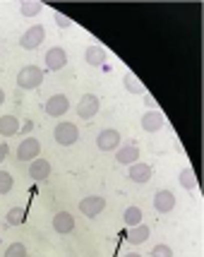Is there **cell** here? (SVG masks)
<instances>
[{
	"instance_id": "20",
	"label": "cell",
	"mask_w": 204,
	"mask_h": 257,
	"mask_svg": "<svg viewBox=\"0 0 204 257\" xmlns=\"http://www.w3.org/2000/svg\"><path fill=\"white\" fill-rule=\"evenodd\" d=\"M142 219H144V216H142V209H139V207H127V209L123 212V221H125V226H127V228L139 226V224H142Z\"/></svg>"
},
{
	"instance_id": "23",
	"label": "cell",
	"mask_w": 204,
	"mask_h": 257,
	"mask_svg": "<svg viewBox=\"0 0 204 257\" xmlns=\"http://www.w3.org/2000/svg\"><path fill=\"white\" fill-rule=\"evenodd\" d=\"M24 216H27V212H24L22 207H15V209H10V212H8V224H10V226H22L24 224Z\"/></svg>"
},
{
	"instance_id": "15",
	"label": "cell",
	"mask_w": 204,
	"mask_h": 257,
	"mask_svg": "<svg viewBox=\"0 0 204 257\" xmlns=\"http://www.w3.org/2000/svg\"><path fill=\"white\" fill-rule=\"evenodd\" d=\"M115 161L123 166H132L135 161H139V147L137 145H125L115 149Z\"/></svg>"
},
{
	"instance_id": "3",
	"label": "cell",
	"mask_w": 204,
	"mask_h": 257,
	"mask_svg": "<svg viewBox=\"0 0 204 257\" xmlns=\"http://www.w3.org/2000/svg\"><path fill=\"white\" fill-rule=\"evenodd\" d=\"M44 39H46V27L44 24H34V27H29L20 36V46H22L24 51H34V48H39V46L44 44Z\"/></svg>"
},
{
	"instance_id": "31",
	"label": "cell",
	"mask_w": 204,
	"mask_h": 257,
	"mask_svg": "<svg viewBox=\"0 0 204 257\" xmlns=\"http://www.w3.org/2000/svg\"><path fill=\"white\" fill-rule=\"evenodd\" d=\"M125 257H142V255H137V252H130V255H125Z\"/></svg>"
},
{
	"instance_id": "7",
	"label": "cell",
	"mask_w": 204,
	"mask_h": 257,
	"mask_svg": "<svg viewBox=\"0 0 204 257\" xmlns=\"http://www.w3.org/2000/svg\"><path fill=\"white\" fill-rule=\"evenodd\" d=\"M99 108H101L99 96H96V94H84L80 99V103H77V115H80L82 120H91V118L99 113Z\"/></svg>"
},
{
	"instance_id": "4",
	"label": "cell",
	"mask_w": 204,
	"mask_h": 257,
	"mask_svg": "<svg viewBox=\"0 0 204 257\" xmlns=\"http://www.w3.org/2000/svg\"><path fill=\"white\" fill-rule=\"evenodd\" d=\"M39 154H41V142L36 137H24L15 152L17 161H34V159H39Z\"/></svg>"
},
{
	"instance_id": "10",
	"label": "cell",
	"mask_w": 204,
	"mask_h": 257,
	"mask_svg": "<svg viewBox=\"0 0 204 257\" xmlns=\"http://www.w3.org/2000/svg\"><path fill=\"white\" fill-rule=\"evenodd\" d=\"M29 178L36 180V183H44V180L51 178V161L48 159H34L29 161Z\"/></svg>"
},
{
	"instance_id": "24",
	"label": "cell",
	"mask_w": 204,
	"mask_h": 257,
	"mask_svg": "<svg viewBox=\"0 0 204 257\" xmlns=\"http://www.w3.org/2000/svg\"><path fill=\"white\" fill-rule=\"evenodd\" d=\"M12 185H15L12 173H8V171H0V195H8V192L12 190Z\"/></svg>"
},
{
	"instance_id": "2",
	"label": "cell",
	"mask_w": 204,
	"mask_h": 257,
	"mask_svg": "<svg viewBox=\"0 0 204 257\" xmlns=\"http://www.w3.org/2000/svg\"><path fill=\"white\" fill-rule=\"evenodd\" d=\"M53 137L60 147H72L77 140H80V127L70 120H60V123L53 127Z\"/></svg>"
},
{
	"instance_id": "19",
	"label": "cell",
	"mask_w": 204,
	"mask_h": 257,
	"mask_svg": "<svg viewBox=\"0 0 204 257\" xmlns=\"http://www.w3.org/2000/svg\"><path fill=\"white\" fill-rule=\"evenodd\" d=\"M17 133H20V120L15 115H3L0 118V135L3 137H12Z\"/></svg>"
},
{
	"instance_id": "22",
	"label": "cell",
	"mask_w": 204,
	"mask_h": 257,
	"mask_svg": "<svg viewBox=\"0 0 204 257\" xmlns=\"http://www.w3.org/2000/svg\"><path fill=\"white\" fill-rule=\"evenodd\" d=\"M41 10H44V3H39V0H24V3H20V12L24 17H36Z\"/></svg>"
},
{
	"instance_id": "29",
	"label": "cell",
	"mask_w": 204,
	"mask_h": 257,
	"mask_svg": "<svg viewBox=\"0 0 204 257\" xmlns=\"http://www.w3.org/2000/svg\"><path fill=\"white\" fill-rule=\"evenodd\" d=\"M34 127V120H24V125H20V130H24V133H29Z\"/></svg>"
},
{
	"instance_id": "27",
	"label": "cell",
	"mask_w": 204,
	"mask_h": 257,
	"mask_svg": "<svg viewBox=\"0 0 204 257\" xmlns=\"http://www.w3.org/2000/svg\"><path fill=\"white\" fill-rule=\"evenodd\" d=\"M53 20H56V24L60 27V29H70V27H72V20L65 17L63 12H53Z\"/></svg>"
},
{
	"instance_id": "5",
	"label": "cell",
	"mask_w": 204,
	"mask_h": 257,
	"mask_svg": "<svg viewBox=\"0 0 204 257\" xmlns=\"http://www.w3.org/2000/svg\"><path fill=\"white\" fill-rule=\"evenodd\" d=\"M120 142H123V137H120V133L115 127H106V130L96 135V147L101 152H115L120 147Z\"/></svg>"
},
{
	"instance_id": "9",
	"label": "cell",
	"mask_w": 204,
	"mask_h": 257,
	"mask_svg": "<svg viewBox=\"0 0 204 257\" xmlns=\"http://www.w3.org/2000/svg\"><path fill=\"white\" fill-rule=\"evenodd\" d=\"M46 67L51 70V72H58V70H63V67L68 65V53H65V48H60V46H53V48H48L46 51Z\"/></svg>"
},
{
	"instance_id": "14",
	"label": "cell",
	"mask_w": 204,
	"mask_h": 257,
	"mask_svg": "<svg viewBox=\"0 0 204 257\" xmlns=\"http://www.w3.org/2000/svg\"><path fill=\"white\" fill-rule=\"evenodd\" d=\"M151 166L149 164H144V161H135L132 166L127 168V176H130V180L132 183H149L151 180Z\"/></svg>"
},
{
	"instance_id": "8",
	"label": "cell",
	"mask_w": 204,
	"mask_h": 257,
	"mask_svg": "<svg viewBox=\"0 0 204 257\" xmlns=\"http://www.w3.org/2000/svg\"><path fill=\"white\" fill-rule=\"evenodd\" d=\"M103 209H106V200L99 197V195H89V197L80 200V212L84 214L87 219H96Z\"/></svg>"
},
{
	"instance_id": "28",
	"label": "cell",
	"mask_w": 204,
	"mask_h": 257,
	"mask_svg": "<svg viewBox=\"0 0 204 257\" xmlns=\"http://www.w3.org/2000/svg\"><path fill=\"white\" fill-rule=\"evenodd\" d=\"M8 154H10V149H8V145L5 142H0V164L8 159Z\"/></svg>"
},
{
	"instance_id": "1",
	"label": "cell",
	"mask_w": 204,
	"mask_h": 257,
	"mask_svg": "<svg viewBox=\"0 0 204 257\" xmlns=\"http://www.w3.org/2000/svg\"><path fill=\"white\" fill-rule=\"evenodd\" d=\"M44 84V70L36 65H24L20 72H17V87L24 91L39 89Z\"/></svg>"
},
{
	"instance_id": "17",
	"label": "cell",
	"mask_w": 204,
	"mask_h": 257,
	"mask_svg": "<svg viewBox=\"0 0 204 257\" xmlns=\"http://www.w3.org/2000/svg\"><path fill=\"white\" fill-rule=\"evenodd\" d=\"M149 235H151V231H149L147 224L132 226V228H127V243H130V245H142Z\"/></svg>"
},
{
	"instance_id": "16",
	"label": "cell",
	"mask_w": 204,
	"mask_h": 257,
	"mask_svg": "<svg viewBox=\"0 0 204 257\" xmlns=\"http://www.w3.org/2000/svg\"><path fill=\"white\" fill-rule=\"evenodd\" d=\"M173 207H175V195L170 190H159L154 195V209L159 214H168L173 212Z\"/></svg>"
},
{
	"instance_id": "12",
	"label": "cell",
	"mask_w": 204,
	"mask_h": 257,
	"mask_svg": "<svg viewBox=\"0 0 204 257\" xmlns=\"http://www.w3.org/2000/svg\"><path fill=\"white\" fill-rule=\"evenodd\" d=\"M106 58H108V53H106L103 46L91 44V46H87V51H84V60H87V65H91V67H103L106 65Z\"/></svg>"
},
{
	"instance_id": "26",
	"label": "cell",
	"mask_w": 204,
	"mask_h": 257,
	"mask_svg": "<svg viewBox=\"0 0 204 257\" xmlns=\"http://www.w3.org/2000/svg\"><path fill=\"white\" fill-rule=\"evenodd\" d=\"M151 257H173V247L166 243H159V245L151 247Z\"/></svg>"
},
{
	"instance_id": "21",
	"label": "cell",
	"mask_w": 204,
	"mask_h": 257,
	"mask_svg": "<svg viewBox=\"0 0 204 257\" xmlns=\"http://www.w3.org/2000/svg\"><path fill=\"white\" fill-rule=\"evenodd\" d=\"M178 183H180L185 190H197V178H194V171L190 166L182 168L180 173H178Z\"/></svg>"
},
{
	"instance_id": "11",
	"label": "cell",
	"mask_w": 204,
	"mask_h": 257,
	"mask_svg": "<svg viewBox=\"0 0 204 257\" xmlns=\"http://www.w3.org/2000/svg\"><path fill=\"white\" fill-rule=\"evenodd\" d=\"M139 125H142L144 133H159L161 127L166 125V118H163V113L161 111H147L144 115H142Z\"/></svg>"
},
{
	"instance_id": "30",
	"label": "cell",
	"mask_w": 204,
	"mask_h": 257,
	"mask_svg": "<svg viewBox=\"0 0 204 257\" xmlns=\"http://www.w3.org/2000/svg\"><path fill=\"white\" fill-rule=\"evenodd\" d=\"M3 103H5V91L0 89V106H3Z\"/></svg>"
},
{
	"instance_id": "13",
	"label": "cell",
	"mask_w": 204,
	"mask_h": 257,
	"mask_svg": "<svg viewBox=\"0 0 204 257\" xmlns=\"http://www.w3.org/2000/svg\"><path fill=\"white\" fill-rule=\"evenodd\" d=\"M53 231L60 235H68L75 231V216L70 212H58L53 216Z\"/></svg>"
},
{
	"instance_id": "6",
	"label": "cell",
	"mask_w": 204,
	"mask_h": 257,
	"mask_svg": "<svg viewBox=\"0 0 204 257\" xmlns=\"http://www.w3.org/2000/svg\"><path fill=\"white\" fill-rule=\"evenodd\" d=\"M44 111H46V115H51V118H63V115L70 111V99L65 94H53L51 99L46 101Z\"/></svg>"
},
{
	"instance_id": "18",
	"label": "cell",
	"mask_w": 204,
	"mask_h": 257,
	"mask_svg": "<svg viewBox=\"0 0 204 257\" xmlns=\"http://www.w3.org/2000/svg\"><path fill=\"white\" fill-rule=\"evenodd\" d=\"M123 87H125L127 91H130V94H144V91H147V87L142 84V79L137 77L135 72H125Z\"/></svg>"
},
{
	"instance_id": "25",
	"label": "cell",
	"mask_w": 204,
	"mask_h": 257,
	"mask_svg": "<svg viewBox=\"0 0 204 257\" xmlns=\"http://www.w3.org/2000/svg\"><path fill=\"white\" fill-rule=\"evenodd\" d=\"M5 257H29L27 255V245L24 243H12L5 250Z\"/></svg>"
}]
</instances>
